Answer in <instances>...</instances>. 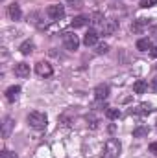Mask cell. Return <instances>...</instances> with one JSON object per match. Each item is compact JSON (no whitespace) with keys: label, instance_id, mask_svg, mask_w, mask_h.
I'll return each instance as SVG.
<instances>
[{"label":"cell","instance_id":"obj_20","mask_svg":"<svg viewBox=\"0 0 157 158\" xmlns=\"http://www.w3.org/2000/svg\"><path fill=\"white\" fill-rule=\"evenodd\" d=\"M104 20H105V19H104V15H102V13H94V15H92V20H91V22H92L94 26H100V24H102Z\"/></svg>","mask_w":157,"mask_h":158},{"label":"cell","instance_id":"obj_15","mask_svg":"<svg viewBox=\"0 0 157 158\" xmlns=\"http://www.w3.org/2000/svg\"><path fill=\"white\" fill-rule=\"evenodd\" d=\"M146 88H148V85H146V81H142V79H137V81L133 83V92H135V94H144Z\"/></svg>","mask_w":157,"mask_h":158},{"label":"cell","instance_id":"obj_2","mask_svg":"<svg viewBox=\"0 0 157 158\" xmlns=\"http://www.w3.org/2000/svg\"><path fill=\"white\" fill-rule=\"evenodd\" d=\"M46 123H48V118H46V114L44 112H30L28 114V125L32 127V129H44L46 127Z\"/></svg>","mask_w":157,"mask_h":158},{"label":"cell","instance_id":"obj_27","mask_svg":"<svg viewBox=\"0 0 157 158\" xmlns=\"http://www.w3.org/2000/svg\"><path fill=\"white\" fill-rule=\"evenodd\" d=\"M152 55H154V57H157V48H154V50H152Z\"/></svg>","mask_w":157,"mask_h":158},{"label":"cell","instance_id":"obj_18","mask_svg":"<svg viewBox=\"0 0 157 158\" xmlns=\"http://www.w3.org/2000/svg\"><path fill=\"white\" fill-rule=\"evenodd\" d=\"M133 136L135 138H144V136H148V127H137V129H133Z\"/></svg>","mask_w":157,"mask_h":158},{"label":"cell","instance_id":"obj_16","mask_svg":"<svg viewBox=\"0 0 157 158\" xmlns=\"http://www.w3.org/2000/svg\"><path fill=\"white\" fill-rule=\"evenodd\" d=\"M152 110H154V109H152V105H150V103H141L133 112H135V114H141V116H146V114H150Z\"/></svg>","mask_w":157,"mask_h":158},{"label":"cell","instance_id":"obj_19","mask_svg":"<svg viewBox=\"0 0 157 158\" xmlns=\"http://www.w3.org/2000/svg\"><path fill=\"white\" fill-rule=\"evenodd\" d=\"M105 116H107L109 119H118L120 118V110H118V109H107Z\"/></svg>","mask_w":157,"mask_h":158},{"label":"cell","instance_id":"obj_7","mask_svg":"<svg viewBox=\"0 0 157 158\" xmlns=\"http://www.w3.org/2000/svg\"><path fill=\"white\" fill-rule=\"evenodd\" d=\"M107 96H109V86L107 85H98L96 88H94V98L98 99V101H104V99H107Z\"/></svg>","mask_w":157,"mask_h":158},{"label":"cell","instance_id":"obj_13","mask_svg":"<svg viewBox=\"0 0 157 158\" xmlns=\"http://www.w3.org/2000/svg\"><path fill=\"white\" fill-rule=\"evenodd\" d=\"M13 119L11 118H4V123H2V136L4 138H7L9 136V132H11V129H13Z\"/></svg>","mask_w":157,"mask_h":158},{"label":"cell","instance_id":"obj_1","mask_svg":"<svg viewBox=\"0 0 157 158\" xmlns=\"http://www.w3.org/2000/svg\"><path fill=\"white\" fill-rule=\"evenodd\" d=\"M120 149H122L120 142H118V140H115V138H109V140L105 142V147H104L102 158H118V155H120Z\"/></svg>","mask_w":157,"mask_h":158},{"label":"cell","instance_id":"obj_26","mask_svg":"<svg viewBox=\"0 0 157 158\" xmlns=\"http://www.w3.org/2000/svg\"><path fill=\"white\" fill-rule=\"evenodd\" d=\"M152 88L157 92V77H154V81H152Z\"/></svg>","mask_w":157,"mask_h":158},{"label":"cell","instance_id":"obj_11","mask_svg":"<svg viewBox=\"0 0 157 158\" xmlns=\"http://www.w3.org/2000/svg\"><path fill=\"white\" fill-rule=\"evenodd\" d=\"M96 42H98V33L94 30H91V31L85 33V37H83V44L85 46H94Z\"/></svg>","mask_w":157,"mask_h":158},{"label":"cell","instance_id":"obj_5","mask_svg":"<svg viewBox=\"0 0 157 158\" xmlns=\"http://www.w3.org/2000/svg\"><path fill=\"white\" fill-rule=\"evenodd\" d=\"M46 13H48V17L54 19V20H61V19L65 17V9H63V6H59V4H56V6H48Z\"/></svg>","mask_w":157,"mask_h":158},{"label":"cell","instance_id":"obj_9","mask_svg":"<svg viewBox=\"0 0 157 158\" xmlns=\"http://www.w3.org/2000/svg\"><path fill=\"white\" fill-rule=\"evenodd\" d=\"M15 76H19V77H28L30 76V64H26V63H19V64H15Z\"/></svg>","mask_w":157,"mask_h":158},{"label":"cell","instance_id":"obj_17","mask_svg":"<svg viewBox=\"0 0 157 158\" xmlns=\"http://www.w3.org/2000/svg\"><path fill=\"white\" fill-rule=\"evenodd\" d=\"M87 22H89V19H87L85 15H78V17H74V19H72L70 26H72V28H83Z\"/></svg>","mask_w":157,"mask_h":158},{"label":"cell","instance_id":"obj_23","mask_svg":"<svg viewBox=\"0 0 157 158\" xmlns=\"http://www.w3.org/2000/svg\"><path fill=\"white\" fill-rule=\"evenodd\" d=\"M0 158H17V155H15V153H11V151H7V149H4V151H2V155H0Z\"/></svg>","mask_w":157,"mask_h":158},{"label":"cell","instance_id":"obj_12","mask_svg":"<svg viewBox=\"0 0 157 158\" xmlns=\"http://www.w3.org/2000/svg\"><path fill=\"white\" fill-rule=\"evenodd\" d=\"M137 50H141V52L154 50V48H152V39H148V37H144V39H139V40H137Z\"/></svg>","mask_w":157,"mask_h":158},{"label":"cell","instance_id":"obj_22","mask_svg":"<svg viewBox=\"0 0 157 158\" xmlns=\"http://www.w3.org/2000/svg\"><path fill=\"white\" fill-rule=\"evenodd\" d=\"M107 50H109V44H98L96 46V53H107Z\"/></svg>","mask_w":157,"mask_h":158},{"label":"cell","instance_id":"obj_21","mask_svg":"<svg viewBox=\"0 0 157 158\" xmlns=\"http://www.w3.org/2000/svg\"><path fill=\"white\" fill-rule=\"evenodd\" d=\"M157 0H141V7H144V9H150V7H154L155 6Z\"/></svg>","mask_w":157,"mask_h":158},{"label":"cell","instance_id":"obj_24","mask_svg":"<svg viewBox=\"0 0 157 158\" xmlns=\"http://www.w3.org/2000/svg\"><path fill=\"white\" fill-rule=\"evenodd\" d=\"M69 4H70L72 7H76V9H79V7L83 6V2H81V0H69Z\"/></svg>","mask_w":157,"mask_h":158},{"label":"cell","instance_id":"obj_14","mask_svg":"<svg viewBox=\"0 0 157 158\" xmlns=\"http://www.w3.org/2000/svg\"><path fill=\"white\" fill-rule=\"evenodd\" d=\"M19 50H20V53H22V55H30V53L35 50V44H34L32 40H26V42H22V44H20V48H19Z\"/></svg>","mask_w":157,"mask_h":158},{"label":"cell","instance_id":"obj_4","mask_svg":"<svg viewBox=\"0 0 157 158\" xmlns=\"http://www.w3.org/2000/svg\"><path fill=\"white\" fill-rule=\"evenodd\" d=\"M35 72L39 74L41 77H50L52 74H54V68H52V64L50 63H46V61H41L35 64Z\"/></svg>","mask_w":157,"mask_h":158},{"label":"cell","instance_id":"obj_25","mask_svg":"<svg viewBox=\"0 0 157 158\" xmlns=\"http://www.w3.org/2000/svg\"><path fill=\"white\" fill-rule=\"evenodd\" d=\"M150 151H152L154 155H157V142H154V143H150Z\"/></svg>","mask_w":157,"mask_h":158},{"label":"cell","instance_id":"obj_3","mask_svg":"<svg viewBox=\"0 0 157 158\" xmlns=\"http://www.w3.org/2000/svg\"><path fill=\"white\" fill-rule=\"evenodd\" d=\"M63 42H65V48H67V50H70V52L78 50V46H79L78 35H76V33H72V31H65V33H63Z\"/></svg>","mask_w":157,"mask_h":158},{"label":"cell","instance_id":"obj_8","mask_svg":"<svg viewBox=\"0 0 157 158\" xmlns=\"http://www.w3.org/2000/svg\"><path fill=\"white\" fill-rule=\"evenodd\" d=\"M7 15L11 20H19L22 17V11H20V6L19 4H9L7 6Z\"/></svg>","mask_w":157,"mask_h":158},{"label":"cell","instance_id":"obj_10","mask_svg":"<svg viewBox=\"0 0 157 158\" xmlns=\"http://www.w3.org/2000/svg\"><path fill=\"white\" fill-rule=\"evenodd\" d=\"M19 94H20V86H17V85L9 86V88L6 90V98H7V101H11V103L19 99Z\"/></svg>","mask_w":157,"mask_h":158},{"label":"cell","instance_id":"obj_6","mask_svg":"<svg viewBox=\"0 0 157 158\" xmlns=\"http://www.w3.org/2000/svg\"><path fill=\"white\" fill-rule=\"evenodd\" d=\"M115 30H117V22H115V20L105 19V20L100 24V33H102V35H111V33H115Z\"/></svg>","mask_w":157,"mask_h":158}]
</instances>
